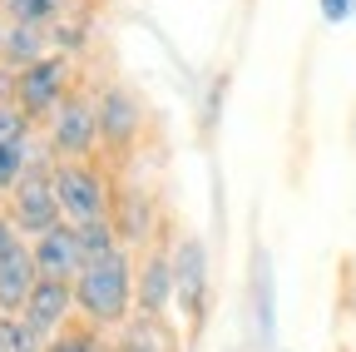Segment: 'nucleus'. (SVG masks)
I'll return each instance as SVG.
<instances>
[{
    "label": "nucleus",
    "instance_id": "1",
    "mask_svg": "<svg viewBox=\"0 0 356 352\" xmlns=\"http://www.w3.org/2000/svg\"><path fill=\"white\" fill-rule=\"evenodd\" d=\"M134 303H139V283H134V268H129V253L124 248L79 268V278H74V307L95 328H119Z\"/></svg>",
    "mask_w": 356,
    "mask_h": 352
},
{
    "label": "nucleus",
    "instance_id": "2",
    "mask_svg": "<svg viewBox=\"0 0 356 352\" xmlns=\"http://www.w3.org/2000/svg\"><path fill=\"white\" fill-rule=\"evenodd\" d=\"M10 194H15L10 218H15V229L25 238H40V234H50V229L65 224V208H60V194H55V169H44L40 159L30 164V174Z\"/></svg>",
    "mask_w": 356,
    "mask_h": 352
},
{
    "label": "nucleus",
    "instance_id": "3",
    "mask_svg": "<svg viewBox=\"0 0 356 352\" xmlns=\"http://www.w3.org/2000/svg\"><path fill=\"white\" fill-rule=\"evenodd\" d=\"M35 283H40L35 253H30L25 234L15 229V218L0 213V313L20 318L25 303H30V293H35Z\"/></svg>",
    "mask_w": 356,
    "mask_h": 352
},
{
    "label": "nucleus",
    "instance_id": "4",
    "mask_svg": "<svg viewBox=\"0 0 356 352\" xmlns=\"http://www.w3.org/2000/svg\"><path fill=\"white\" fill-rule=\"evenodd\" d=\"M55 194H60V208H65V224H74V229L114 213L104 179L89 164H55Z\"/></svg>",
    "mask_w": 356,
    "mask_h": 352
},
{
    "label": "nucleus",
    "instance_id": "5",
    "mask_svg": "<svg viewBox=\"0 0 356 352\" xmlns=\"http://www.w3.org/2000/svg\"><path fill=\"white\" fill-rule=\"evenodd\" d=\"M65 84H70V60H65V55H44V60H35L30 70H20V79H15V105H20L30 119L55 114V109L65 105Z\"/></svg>",
    "mask_w": 356,
    "mask_h": 352
},
{
    "label": "nucleus",
    "instance_id": "6",
    "mask_svg": "<svg viewBox=\"0 0 356 352\" xmlns=\"http://www.w3.org/2000/svg\"><path fill=\"white\" fill-rule=\"evenodd\" d=\"M99 144V109L84 100H65L50 119V149L60 164H84V154Z\"/></svg>",
    "mask_w": 356,
    "mask_h": 352
},
{
    "label": "nucleus",
    "instance_id": "7",
    "mask_svg": "<svg viewBox=\"0 0 356 352\" xmlns=\"http://www.w3.org/2000/svg\"><path fill=\"white\" fill-rule=\"evenodd\" d=\"M70 313H74V283H60V278H40L20 318H25V328L40 337V347H50V342L65 332Z\"/></svg>",
    "mask_w": 356,
    "mask_h": 352
},
{
    "label": "nucleus",
    "instance_id": "8",
    "mask_svg": "<svg viewBox=\"0 0 356 352\" xmlns=\"http://www.w3.org/2000/svg\"><path fill=\"white\" fill-rule=\"evenodd\" d=\"M173 288H178V307L188 323H203L208 307V253L198 238H184L173 248Z\"/></svg>",
    "mask_w": 356,
    "mask_h": 352
},
{
    "label": "nucleus",
    "instance_id": "9",
    "mask_svg": "<svg viewBox=\"0 0 356 352\" xmlns=\"http://www.w3.org/2000/svg\"><path fill=\"white\" fill-rule=\"evenodd\" d=\"M35 253V273L40 278H60V283H74L79 268H84V248H79V229L74 224H60L50 234H40L30 243Z\"/></svg>",
    "mask_w": 356,
    "mask_h": 352
},
{
    "label": "nucleus",
    "instance_id": "10",
    "mask_svg": "<svg viewBox=\"0 0 356 352\" xmlns=\"http://www.w3.org/2000/svg\"><path fill=\"white\" fill-rule=\"evenodd\" d=\"M99 139L109 144V149H129L134 139H139V124H144V114H139V105H134V95L129 90H104L99 95Z\"/></svg>",
    "mask_w": 356,
    "mask_h": 352
},
{
    "label": "nucleus",
    "instance_id": "11",
    "mask_svg": "<svg viewBox=\"0 0 356 352\" xmlns=\"http://www.w3.org/2000/svg\"><path fill=\"white\" fill-rule=\"evenodd\" d=\"M252 337L267 352L277 337V288H273V253H252Z\"/></svg>",
    "mask_w": 356,
    "mask_h": 352
},
{
    "label": "nucleus",
    "instance_id": "12",
    "mask_svg": "<svg viewBox=\"0 0 356 352\" xmlns=\"http://www.w3.org/2000/svg\"><path fill=\"white\" fill-rule=\"evenodd\" d=\"M168 303H178V288H173V258L168 253H154L139 273V313L144 318H163Z\"/></svg>",
    "mask_w": 356,
    "mask_h": 352
},
{
    "label": "nucleus",
    "instance_id": "13",
    "mask_svg": "<svg viewBox=\"0 0 356 352\" xmlns=\"http://www.w3.org/2000/svg\"><path fill=\"white\" fill-rule=\"evenodd\" d=\"M35 60H44L40 55V30H30V25H10L6 35H0V65L6 70H30Z\"/></svg>",
    "mask_w": 356,
    "mask_h": 352
},
{
    "label": "nucleus",
    "instance_id": "14",
    "mask_svg": "<svg viewBox=\"0 0 356 352\" xmlns=\"http://www.w3.org/2000/svg\"><path fill=\"white\" fill-rule=\"evenodd\" d=\"M30 139H10V144H0V189H15L25 174H30Z\"/></svg>",
    "mask_w": 356,
    "mask_h": 352
},
{
    "label": "nucleus",
    "instance_id": "15",
    "mask_svg": "<svg viewBox=\"0 0 356 352\" xmlns=\"http://www.w3.org/2000/svg\"><path fill=\"white\" fill-rule=\"evenodd\" d=\"M119 352H163V337H159V318H134L124 332H119Z\"/></svg>",
    "mask_w": 356,
    "mask_h": 352
},
{
    "label": "nucleus",
    "instance_id": "16",
    "mask_svg": "<svg viewBox=\"0 0 356 352\" xmlns=\"http://www.w3.org/2000/svg\"><path fill=\"white\" fill-rule=\"evenodd\" d=\"M55 10H60V0H6L10 25H30V30L50 25V20H55Z\"/></svg>",
    "mask_w": 356,
    "mask_h": 352
},
{
    "label": "nucleus",
    "instance_id": "17",
    "mask_svg": "<svg viewBox=\"0 0 356 352\" xmlns=\"http://www.w3.org/2000/svg\"><path fill=\"white\" fill-rule=\"evenodd\" d=\"M0 352H44V347H40V337L25 328V318L0 313Z\"/></svg>",
    "mask_w": 356,
    "mask_h": 352
},
{
    "label": "nucleus",
    "instance_id": "18",
    "mask_svg": "<svg viewBox=\"0 0 356 352\" xmlns=\"http://www.w3.org/2000/svg\"><path fill=\"white\" fill-rule=\"evenodd\" d=\"M10 139H30V114L15 100L0 105V144H10Z\"/></svg>",
    "mask_w": 356,
    "mask_h": 352
},
{
    "label": "nucleus",
    "instance_id": "19",
    "mask_svg": "<svg viewBox=\"0 0 356 352\" xmlns=\"http://www.w3.org/2000/svg\"><path fill=\"white\" fill-rule=\"evenodd\" d=\"M44 352H104V342H99L95 332H84V328H65Z\"/></svg>",
    "mask_w": 356,
    "mask_h": 352
},
{
    "label": "nucleus",
    "instance_id": "20",
    "mask_svg": "<svg viewBox=\"0 0 356 352\" xmlns=\"http://www.w3.org/2000/svg\"><path fill=\"white\" fill-rule=\"evenodd\" d=\"M317 6H322V20L327 25H346L356 15V0H317Z\"/></svg>",
    "mask_w": 356,
    "mask_h": 352
}]
</instances>
